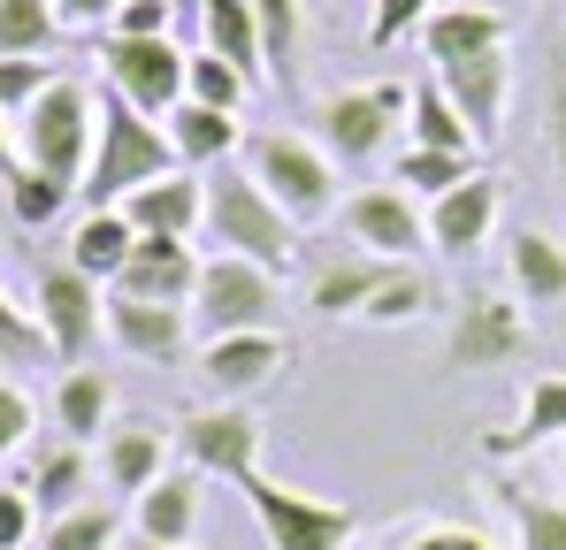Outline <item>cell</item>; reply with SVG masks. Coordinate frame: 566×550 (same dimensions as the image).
<instances>
[{
    "mask_svg": "<svg viewBox=\"0 0 566 550\" xmlns=\"http://www.w3.org/2000/svg\"><path fill=\"white\" fill-rule=\"evenodd\" d=\"M39 550H123V512H115L107 497H93V505L46 520V528H39Z\"/></svg>",
    "mask_w": 566,
    "mask_h": 550,
    "instance_id": "cell-33",
    "label": "cell"
},
{
    "mask_svg": "<svg viewBox=\"0 0 566 550\" xmlns=\"http://www.w3.org/2000/svg\"><path fill=\"white\" fill-rule=\"evenodd\" d=\"M505 39H513L505 8H482V0H437L429 23H421L429 70H460V62H474V54H497Z\"/></svg>",
    "mask_w": 566,
    "mask_h": 550,
    "instance_id": "cell-17",
    "label": "cell"
},
{
    "mask_svg": "<svg viewBox=\"0 0 566 550\" xmlns=\"http://www.w3.org/2000/svg\"><path fill=\"white\" fill-rule=\"evenodd\" d=\"M115 8H123V0H54L62 31H107V23H115Z\"/></svg>",
    "mask_w": 566,
    "mask_h": 550,
    "instance_id": "cell-47",
    "label": "cell"
},
{
    "mask_svg": "<svg viewBox=\"0 0 566 550\" xmlns=\"http://www.w3.org/2000/svg\"><path fill=\"white\" fill-rule=\"evenodd\" d=\"M245 92H253V77H238L222 54L191 46V62H185V99H199V107H222V115H245Z\"/></svg>",
    "mask_w": 566,
    "mask_h": 550,
    "instance_id": "cell-36",
    "label": "cell"
},
{
    "mask_svg": "<svg viewBox=\"0 0 566 550\" xmlns=\"http://www.w3.org/2000/svg\"><path fill=\"white\" fill-rule=\"evenodd\" d=\"M337 222H345V237H353L360 253L398 261V268H413V253L429 245V214H421L413 191H398V183H360V191H345Z\"/></svg>",
    "mask_w": 566,
    "mask_h": 550,
    "instance_id": "cell-12",
    "label": "cell"
},
{
    "mask_svg": "<svg viewBox=\"0 0 566 550\" xmlns=\"http://www.w3.org/2000/svg\"><path fill=\"white\" fill-rule=\"evenodd\" d=\"M130 253H138V230H130V214H123V207H99V214H77L70 245H62V261H70L77 275H93L99 290H115V275L130 268Z\"/></svg>",
    "mask_w": 566,
    "mask_h": 550,
    "instance_id": "cell-25",
    "label": "cell"
},
{
    "mask_svg": "<svg viewBox=\"0 0 566 550\" xmlns=\"http://www.w3.org/2000/svg\"><path fill=\"white\" fill-rule=\"evenodd\" d=\"M238 489H245V505H253L269 550H345L360 536L353 505H329V497H314V489H291L276 474H245Z\"/></svg>",
    "mask_w": 566,
    "mask_h": 550,
    "instance_id": "cell-8",
    "label": "cell"
},
{
    "mask_svg": "<svg viewBox=\"0 0 566 550\" xmlns=\"http://www.w3.org/2000/svg\"><path fill=\"white\" fill-rule=\"evenodd\" d=\"M23 444H31V398H23V390L0 374V466L23 452Z\"/></svg>",
    "mask_w": 566,
    "mask_h": 550,
    "instance_id": "cell-45",
    "label": "cell"
},
{
    "mask_svg": "<svg viewBox=\"0 0 566 550\" xmlns=\"http://www.w3.org/2000/svg\"><path fill=\"white\" fill-rule=\"evenodd\" d=\"M123 214H130L138 237H199V222H207V177L169 169V177L138 183V191L123 199Z\"/></svg>",
    "mask_w": 566,
    "mask_h": 550,
    "instance_id": "cell-20",
    "label": "cell"
},
{
    "mask_svg": "<svg viewBox=\"0 0 566 550\" xmlns=\"http://www.w3.org/2000/svg\"><path fill=\"white\" fill-rule=\"evenodd\" d=\"M185 62H191V46H177V39H115V31H99L107 92H123L154 123H169V107H185Z\"/></svg>",
    "mask_w": 566,
    "mask_h": 550,
    "instance_id": "cell-10",
    "label": "cell"
},
{
    "mask_svg": "<svg viewBox=\"0 0 566 550\" xmlns=\"http://www.w3.org/2000/svg\"><path fill=\"white\" fill-rule=\"evenodd\" d=\"M161 130L177 146V169H191V177H207V169H222V161L245 154V115H222V107H199V99L169 107Z\"/></svg>",
    "mask_w": 566,
    "mask_h": 550,
    "instance_id": "cell-21",
    "label": "cell"
},
{
    "mask_svg": "<svg viewBox=\"0 0 566 550\" xmlns=\"http://www.w3.org/2000/svg\"><path fill=\"white\" fill-rule=\"evenodd\" d=\"M283 321V275L253 268L238 253H207L199 261V290H191V329L199 337H253Z\"/></svg>",
    "mask_w": 566,
    "mask_h": 550,
    "instance_id": "cell-5",
    "label": "cell"
},
{
    "mask_svg": "<svg viewBox=\"0 0 566 550\" xmlns=\"http://www.w3.org/2000/svg\"><path fill=\"white\" fill-rule=\"evenodd\" d=\"M31 321L46 329V352L62 367H85L99 345V329H107V290H99L93 275H77L70 261H31Z\"/></svg>",
    "mask_w": 566,
    "mask_h": 550,
    "instance_id": "cell-7",
    "label": "cell"
},
{
    "mask_svg": "<svg viewBox=\"0 0 566 550\" xmlns=\"http://www.w3.org/2000/svg\"><path fill=\"white\" fill-rule=\"evenodd\" d=\"M39 536V505H31V489L15 482V489H0V550H23Z\"/></svg>",
    "mask_w": 566,
    "mask_h": 550,
    "instance_id": "cell-46",
    "label": "cell"
},
{
    "mask_svg": "<svg viewBox=\"0 0 566 550\" xmlns=\"http://www.w3.org/2000/svg\"><path fill=\"white\" fill-rule=\"evenodd\" d=\"M261 413L253 405H199L185 413L177 429H169V444L185 452V466L199 482H245V474H261Z\"/></svg>",
    "mask_w": 566,
    "mask_h": 550,
    "instance_id": "cell-9",
    "label": "cell"
},
{
    "mask_svg": "<svg viewBox=\"0 0 566 550\" xmlns=\"http://www.w3.org/2000/svg\"><path fill=\"white\" fill-rule=\"evenodd\" d=\"M238 161H245V177L261 183L298 230L337 222L345 183H337V161H329L306 130H245V154H238Z\"/></svg>",
    "mask_w": 566,
    "mask_h": 550,
    "instance_id": "cell-3",
    "label": "cell"
},
{
    "mask_svg": "<svg viewBox=\"0 0 566 550\" xmlns=\"http://www.w3.org/2000/svg\"><path fill=\"white\" fill-rule=\"evenodd\" d=\"M191 367H199V382H207L214 405H245L253 390H269L283 367H291V345H283L276 329H253V337H207Z\"/></svg>",
    "mask_w": 566,
    "mask_h": 550,
    "instance_id": "cell-13",
    "label": "cell"
},
{
    "mask_svg": "<svg viewBox=\"0 0 566 550\" xmlns=\"http://www.w3.org/2000/svg\"><path fill=\"white\" fill-rule=\"evenodd\" d=\"M406 99L413 92L406 85H345V92H329L322 107H314V146L337 161V169H368L382 146L406 130Z\"/></svg>",
    "mask_w": 566,
    "mask_h": 550,
    "instance_id": "cell-6",
    "label": "cell"
},
{
    "mask_svg": "<svg viewBox=\"0 0 566 550\" xmlns=\"http://www.w3.org/2000/svg\"><path fill=\"white\" fill-rule=\"evenodd\" d=\"M23 169V146H15V115H0V183Z\"/></svg>",
    "mask_w": 566,
    "mask_h": 550,
    "instance_id": "cell-48",
    "label": "cell"
},
{
    "mask_svg": "<svg viewBox=\"0 0 566 550\" xmlns=\"http://www.w3.org/2000/svg\"><path fill=\"white\" fill-rule=\"evenodd\" d=\"M169 23H177V0H123L115 8V39H169Z\"/></svg>",
    "mask_w": 566,
    "mask_h": 550,
    "instance_id": "cell-43",
    "label": "cell"
},
{
    "mask_svg": "<svg viewBox=\"0 0 566 550\" xmlns=\"http://www.w3.org/2000/svg\"><path fill=\"white\" fill-rule=\"evenodd\" d=\"M497 207H505V183L482 177V169H474L468 183H452L444 199H429V253H444V261L482 253L490 230H497Z\"/></svg>",
    "mask_w": 566,
    "mask_h": 550,
    "instance_id": "cell-16",
    "label": "cell"
},
{
    "mask_svg": "<svg viewBox=\"0 0 566 550\" xmlns=\"http://www.w3.org/2000/svg\"><path fill=\"white\" fill-rule=\"evenodd\" d=\"M429 306H437L429 275H421V268H398V275H390V283L376 290V306H368L360 321H376V329H398V321H421Z\"/></svg>",
    "mask_w": 566,
    "mask_h": 550,
    "instance_id": "cell-38",
    "label": "cell"
},
{
    "mask_svg": "<svg viewBox=\"0 0 566 550\" xmlns=\"http://www.w3.org/2000/svg\"><path fill=\"white\" fill-rule=\"evenodd\" d=\"M107 345L146 367H177L191 352V306H154V298L107 290Z\"/></svg>",
    "mask_w": 566,
    "mask_h": 550,
    "instance_id": "cell-14",
    "label": "cell"
},
{
    "mask_svg": "<svg viewBox=\"0 0 566 550\" xmlns=\"http://www.w3.org/2000/svg\"><path fill=\"white\" fill-rule=\"evenodd\" d=\"M199 245L191 237H138V253H130V268L115 275V290L123 298H154V306H191V290H199Z\"/></svg>",
    "mask_w": 566,
    "mask_h": 550,
    "instance_id": "cell-18",
    "label": "cell"
},
{
    "mask_svg": "<svg viewBox=\"0 0 566 550\" xmlns=\"http://www.w3.org/2000/svg\"><path fill=\"white\" fill-rule=\"evenodd\" d=\"M429 8H437V0H376V15H368V46H398L406 31L429 23Z\"/></svg>",
    "mask_w": 566,
    "mask_h": 550,
    "instance_id": "cell-42",
    "label": "cell"
},
{
    "mask_svg": "<svg viewBox=\"0 0 566 550\" xmlns=\"http://www.w3.org/2000/svg\"><path fill=\"white\" fill-rule=\"evenodd\" d=\"M199 46L222 54L238 77L269 85V62H261V23H253V0H207L199 8Z\"/></svg>",
    "mask_w": 566,
    "mask_h": 550,
    "instance_id": "cell-30",
    "label": "cell"
},
{
    "mask_svg": "<svg viewBox=\"0 0 566 550\" xmlns=\"http://www.w3.org/2000/svg\"><path fill=\"white\" fill-rule=\"evenodd\" d=\"M390 275H398V261H376V253H329V261L314 268V283H306V314H322V321H360Z\"/></svg>",
    "mask_w": 566,
    "mask_h": 550,
    "instance_id": "cell-19",
    "label": "cell"
},
{
    "mask_svg": "<svg viewBox=\"0 0 566 550\" xmlns=\"http://www.w3.org/2000/svg\"><path fill=\"white\" fill-rule=\"evenodd\" d=\"M123 550H191V543H146V536H130Z\"/></svg>",
    "mask_w": 566,
    "mask_h": 550,
    "instance_id": "cell-49",
    "label": "cell"
},
{
    "mask_svg": "<svg viewBox=\"0 0 566 550\" xmlns=\"http://www.w3.org/2000/svg\"><path fill=\"white\" fill-rule=\"evenodd\" d=\"M505 283H513L521 306H566V237L513 230L505 237Z\"/></svg>",
    "mask_w": 566,
    "mask_h": 550,
    "instance_id": "cell-26",
    "label": "cell"
},
{
    "mask_svg": "<svg viewBox=\"0 0 566 550\" xmlns=\"http://www.w3.org/2000/svg\"><path fill=\"white\" fill-rule=\"evenodd\" d=\"M70 199H77V183L46 177V169H15V177H8V214H15V230H46Z\"/></svg>",
    "mask_w": 566,
    "mask_h": 550,
    "instance_id": "cell-37",
    "label": "cell"
},
{
    "mask_svg": "<svg viewBox=\"0 0 566 550\" xmlns=\"http://www.w3.org/2000/svg\"><path fill=\"white\" fill-rule=\"evenodd\" d=\"M54 77H62V62H46V54H8V62H0V115H23Z\"/></svg>",
    "mask_w": 566,
    "mask_h": 550,
    "instance_id": "cell-40",
    "label": "cell"
},
{
    "mask_svg": "<svg viewBox=\"0 0 566 550\" xmlns=\"http://www.w3.org/2000/svg\"><path fill=\"white\" fill-rule=\"evenodd\" d=\"M474 177V154H429V146H398V161H390V183L398 191H413V199H444L452 183Z\"/></svg>",
    "mask_w": 566,
    "mask_h": 550,
    "instance_id": "cell-34",
    "label": "cell"
},
{
    "mask_svg": "<svg viewBox=\"0 0 566 550\" xmlns=\"http://www.w3.org/2000/svg\"><path fill=\"white\" fill-rule=\"evenodd\" d=\"M444 360L452 367H521L528 360V314L521 298H497V290H460L452 306V329H444Z\"/></svg>",
    "mask_w": 566,
    "mask_h": 550,
    "instance_id": "cell-11",
    "label": "cell"
},
{
    "mask_svg": "<svg viewBox=\"0 0 566 550\" xmlns=\"http://www.w3.org/2000/svg\"><path fill=\"white\" fill-rule=\"evenodd\" d=\"M39 360H54V352H46V329H39L31 306H15L8 283H0V374H8V367H39Z\"/></svg>",
    "mask_w": 566,
    "mask_h": 550,
    "instance_id": "cell-39",
    "label": "cell"
},
{
    "mask_svg": "<svg viewBox=\"0 0 566 550\" xmlns=\"http://www.w3.org/2000/svg\"><path fill=\"white\" fill-rule=\"evenodd\" d=\"M169 429H154V421H115L107 436H99V482L115 489V497H146L169 466Z\"/></svg>",
    "mask_w": 566,
    "mask_h": 550,
    "instance_id": "cell-22",
    "label": "cell"
},
{
    "mask_svg": "<svg viewBox=\"0 0 566 550\" xmlns=\"http://www.w3.org/2000/svg\"><path fill=\"white\" fill-rule=\"evenodd\" d=\"M199 237H207L214 253H238V261L276 268V275L298 261V222H291L276 199L245 177V161L207 169V222H199Z\"/></svg>",
    "mask_w": 566,
    "mask_h": 550,
    "instance_id": "cell-1",
    "label": "cell"
},
{
    "mask_svg": "<svg viewBox=\"0 0 566 550\" xmlns=\"http://www.w3.org/2000/svg\"><path fill=\"white\" fill-rule=\"evenodd\" d=\"M544 138H552V169L566 199V54H552V77H544Z\"/></svg>",
    "mask_w": 566,
    "mask_h": 550,
    "instance_id": "cell-41",
    "label": "cell"
},
{
    "mask_svg": "<svg viewBox=\"0 0 566 550\" xmlns=\"http://www.w3.org/2000/svg\"><path fill=\"white\" fill-rule=\"evenodd\" d=\"M398 550H497V543L468 520H421L413 536H398Z\"/></svg>",
    "mask_w": 566,
    "mask_h": 550,
    "instance_id": "cell-44",
    "label": "cell"
},
{
    "mask_svg": "<svg viewBox=\"0 0 566 550\" xmlns=\"http://www.w3.org/2000/svg\"><path fill=\"white\" fill-rule=\"evenodd\" d=\"M54 429H62V444H99L115 429V382H107V367H70L54 382Z\"/></svg>",
    "mask_w": 566,
    "mask_h": 550,
    "instance_id": "cell-28",
    "label": "cell"
},
{
    "mask_svg": "<svg viewBox=\"0 0 566 550\" xmlns=\"http://www.w3.org/2000/svg\"><path fill=\"white\" fill-rule=\"evenodd\" d=\"M406 146H429V154H482L474 130H468V115L444 99L437 77H421L413 99H406Z\"/></svg>",
    "mask_w": 566,
    "mask_h": 550,
    "instance_id": "cell-31",
    "label": "cell"
},
{
    "mask_svg": "<svg viewBox=\"0 0 566 550\" xmlns=\"http://www.w3.org/2000/svg\"><path fill=\"white\" fill-rule=\"evenodd\" d=\"M93 138H99V92L85 77H54L23 115H15V146H23V169H46L62 183H85L93 169Z\"/></svg>",
    "mask_w": 566,
    "mask_h": 550,
    "instance_id": "cell-4",
    "label": "cell"
},
{
    "mask_svg": "<svg viewBox=\"0 0 566 550\" xmlns=\"http://www.w3.org/2000/svg\"><path fill=\"white\" fill-rule=\"evenodd\" d=\"M253 23H261V62H269V85H298V46H306V0H253Z\"/></svg>",
    "mask_w": 566,
    "mask_h": 550,
    "instance_id": "cell-32",
    "label": "cell"
},
{
    "mask_svg": "<svg viewBox=\"0 0 566 550\" xmlns=\"http://www.w3.org/2000/svg\"><path fill=\"white\" fill-rule=\"evenodd\" d=\"M536 444H566V374H536L528 398H521V413H513V429L482 436V458H521V452H536Z\"/></svg>",
    "mask_w": 566,
    "mask_h": 550,
    "instance_id": "cell-24",
    "label": "cell"
},
{
    "mask_svg": "<svg viewBox=\"0 0 566 550\" xmlns=\"http://www.w3.org/2000/svg\"><path fill=\"white\" fill-rule=\"evenodd\" d=\"M429 77H437L444 99L468 115L474 146H497V138H505V107H513V46L474 54V62H460V70H429Z\"/></svg>",
    "mask_w": 566,
    "mask_h": 550,
    "instance_id": "cell-15",
    "label": "cell"
},
{
    "mask_svg": "<svg viewBox=\"0 0 566 550\" xmlns=\"http://www.w3.org/2000/svg\"><path fill=\"white\" fill-rule=\"evenodd\" d=\"M23 489H31L39 520H62V512L93 505V458H85V444H54V452H39V458H31V474H23Z\"/></svg>",
    "mask_w": 566,
    "mask_h": 550,
    "instance_id": "cell-29",
    "label": "cell"
},
{
    "mask_svg": "<svg viewBox=\"0 0 566 550\" xmlns=\"http://www.w3.org/2000/svg\"><path fill=\"white\" fill-rule=\"evenodd\" d=\"M177 169V146H169V130L154 123V115H138L123 92H99V138H93V169L77 183V199H85V214L99 207H123L138 183L169 177Z\"/></svg>",
    "mask_w": 566,
    "mask_h": 550,
    "instance_id": "cell-2",
    "label": "cell"
},
{
    "mask_svg": "<svg viewBox=\"0 0 566 550\" xmlns=\"http://www.w3.org/2000/svg\"><path fill=\"white\" fill-rule=\"evenodd\" d=\"M497 512L513 520V550H566V497L544 482H521V474H497L490 482Z\"/></svg>",
    "mask_w": 566,
    "mask_h": 550,
    "instance_id": "cell-23",
    "label": "cell"
},
{
    "mask_svg": "<svg viewBox=\"0 0 566 550\" xmlns=\"http://www.w3.org/2000/svg\"><path fill=\"white\" fill-rule=\"evenodd\" d=\"M54 46H62L54 0H0V62L8 54H46L54 62Z\"/></svg>",
    "mask_w": 566,
    "mask_h": 550,
    "instance_id": "cell-35",
    "label": "cell"
},
{
    "mask_svg": "<svg viewBox=\"0 0 566 550\" xmlns=\"http://www.w3.org/2000/svg\"><path fill=\"white\" fill-rule=\"evenodd\" d=\"M130 536H146V543H191L199 536V474L191 466H169L146 497H130Z\"/></svg>",
    "mask_w": 566,
    "mask_h": 550,
    "instance_id": "cell-27",
    "label": "cell"
}]
</instances>
